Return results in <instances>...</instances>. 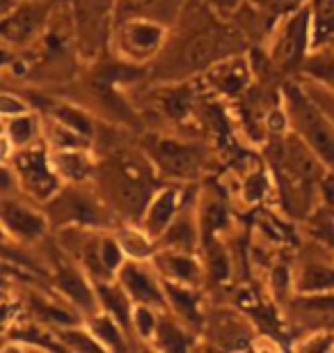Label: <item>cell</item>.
<instances>
[{
    "mask_svg": "<svg viewBox=\"0 0 334 353\" xmlns=\"http://www.w3.org/2000/svg\"><path fill=\"white\" fill-rule=\"evenodd\" d=\"M152 264L156 266V271L160 273V278L165 282H174V285H186V287L204 285L206 266L195 252L158 248L154 252Z\"/></svg>",
    "mask_w": 334,
    "mask_h": 353,
    "instance_id": "obj_19",
    "label": "cell"
},
{
    "mask_svg": "<svg viewBox=\"0 0 334 353\" xmlns=\"http://www.w3.org/2000/svg\"><path fill=\"white\" fill-rule=\"evenodd\" d=\"M44 115L58 119V122L67 124V126H71V129L81 131L83 136L94 140V122H92V117L87 115V112H85L83 108H78V105H74V103L60 101V99H48L46 105H44Z\"/></svg>",
    "mask_w": 334,
    "mask_h": 353,
    "instance_id": "obj_29",
    "label": "cell"
},
{
    "mask_svg": "<svg viewBox=\"0 0 334 353\" xmlns=\"http://www.w3.org/2000/svg\"><path fill=\"white\" fill-rule=\"evenodd\" d=\"M5 163L12 165L14 174H17L21 195L30 197L41 207L51 202L65 188V181H62V176L53 165L51 147L46 145V140L21 147Z\"/></svg>",
    "mask_w": 334,
    "mask_h": 353,
    "instance_id": "obj_8",
    "label": "cell"
},
{
    "mask_svg": "<svg viewBox=\"0 0 334 353\" xmlns=\"http://www.w3.org/2000/svg\"><path fill=\"white\" fill-rule=\"evenodd\" d=\"M90 181L85 183H65V188L44 204L51 225L69 228V225H83V228H117V214L105 202L101 190L90 188Z\"/></svg>",
    "mask_w": 334,
    "mask_h": 353,
    "instance_id": "obj_5",
    "label": "cell"
},
{
    "mask_svg": "<svg viewBox=\"0 0 334 353\" xmlns=\"http://www.w3.org/2000/svg\"><path fill=\"white\" fill-rule=\"evenodd\" d=\"M311 51L334 44V0H309Z\"/></svg>",
    "mask_w": 334,
    "mask_h": 353,
    "instance_id": "obj_28",
    "label": "cell"
},
{
    "mask_svg": "<svg viewBox=\"0 0 334 353\" xmlns=\"http://www.w3.org/2000/svg\"><path fill=\"white\" fill-rule=\"evenodd\" d=\"M302 72H304L302 79L316 83V85L325 88L334 94V46L314 48L309 53L307 62H304Z\"/></svg>",
    "mask_w": 334,
    "mask_h": 353,
    "instance_id": "obj_31",
    "label": "cell"
},
{
    "mask_svg": "<svg viewBox=\"0 0 334 353\" xmlns=\"http://www.w3.org/2000/svg\"><path fill=\"white\" fill-rule=\"evenodd\" d=\"M158 170L145 150H119L105 161H98L96 176L98 190L117 216L124 221L140 223L147 204L163 183H158Z\"/></svg>",
    "mask_w": 334,
    "mask_h": 353,
    "instance_id": "obj_2",
    "label": "cell"
},
{
    "mask_svg": "<svg viewBox=\"0 0 334 353\" xmlns=\"http://www.w3.org/2000/svg\"><path fill=\"white\" fill-rule=\"evenodd\" d=\"M158 108L163 110L165 117L186 122L195 110V92L190 90L188 83L165 88V92H160V97H158Z\"/></svg>",
    "mask_w": 334,
    "mask_h": 353,
    "instance_id": "obj_30",
    "label": "cell"
},
{
    "mask_svg": "<svg viewBox=\"0 0 334 353\" xmlns=\"http://www.w3.org/2000/svg\"><path fill=\"white\" fill-rule=\"evenodd\" d=\"M252 351H282V344L270 335H257L252 340Z\"/></svg>",
    "mask_w": 334,
    "mask_h": 353,
    "instance_id": "obj_36",
    "label": "cell"
},
{
    "mask_svg": "<svg viewBox=\"0 0 334 353\" xmlns=\"http://www.w3.org/2000/svg\"><path fill=\"white\" fill-rule=\"evenodd\" d=\"M160 310L149 307V305H135L133 310V335L138 337L140 342L152 344L156 330H158L160 323Z\"/></svg>",
    "mask_w": 334,
    "mask_h": 353,
    "instance_id": "obj_33",
    "label": "cell"
},
{
    "mask_svg": "<svg viewBox=\"0 0 334 353\" xmlns=\"http://www.w3.org/2000/svg\"><path fill=\"white\" fill-rule=\"evenodd\" d=\"M293 294L309 299L334 296V262L309 259L293 268Z\"/></svg>",
    "mask_w": 334,
    "mask_h": 353,
    "instance_id": "obj_20",
    "label": "cell"
},
{
    "mask_svg": "<svg viewBox=\"0 0 334 353\" xmlns=\"http://www.w3.org/2000/svg\"><path fill=\"white\" fill-rule=\"evenodd\" d=\"M117 280L129 292L135 305H149L160 312H167L165 280L156 271L152 259H126L119 268Z\"/></svg>",
    "mask_w": 334,
    "mask_h": 353,
    "instance_id": "obj_14",
    "label": "cell"
},
{
    "mask_svg": "<svg viewBox=\"0 0 334 353\" xmlns=\"http://www.w3.org/2000/svg\"><path fill=\"white\" fill-rule=\"evenodd\" d=\"M197 193L183 204V209L176 214V218L169 223L165 234L158 239V248H169V250H181V252H202V221L200 211H197Z\"/></svg>",
    "mask_w": 334,
    "mask_h": 353,
    "instance_id": "obj_18",
    "label": "cell"
},
{
    "mask_svg": "<svg viewBox=\"0 0 334 353\" xmlns=\"http://www.w3.org/2000/svg\"><path fill=\"white\" fill-rule=\"evenodd\" d=\"M167 294V312H172L176 319H181L193 330H200L204 326V312H202V287H186L165 282Z\"/></svg>",
    "mask_w": 334,
    "mask_h": 353,
    "instance_id": "obj_22",
    "label": "cell"
},
{
    "mask_svg": "<svg viewBox=\"0 0 334 353\" xmlns=\"http://www.w3.org/2000/svg\"><path fill=\"white\" fill-rule=\"evenodd\" d=\"M51 159L65 183L94 181L98 161L92 150H51Z\"/></svg>",
    "mask_w": 334,
    "mask_h": 353,
    "instance_id": "obj_23",
    "label": "cell"
},
{
    "mask_svg": "<svg viewBox=\"0 0 334 353\" xmlns=\"http://www.w3.org/2000/svg\"><path fill=\"white\" fill-rule=\"evenodd\" d=\"M311 53V7L309 0L275 23L268 34V62L284 74L302 72Z\"/></svg>",
    "mask_w": 334,
    "mask_h": 353,
    "instance_id": "obj_7",
    "label": "cell"
},
{
    "mask_svg": "<svg viewBox=\"0 0 334 353\" xmlns=\"http://www.w3.org/2000/svg\"><path fill=\"white\" fill-rule=\"evenodd\" d=\"M142 150L152 159L158 174L169 181L193 183L204 172L206 150L200 143H188V140H181L176 136L152 133V136L145 138Z\"/></svg>",
    "mask_w": 334,
    "mask_h": 353,
    "instance_id": "obj_9",
    "label": "cell"
},
{
    "mask_svg": "<svg viewBox=\"0 0 334 353\" xmlns=\"http://www.w3.org/2000/svg\"><path fill=\"white\" fill-rule=\"evenodd\" d=\"M115 234L122 243V248L129 259H152L154 252L158 250V241L152 239L140 223H124L115 228Z\"/></svg>",
    "mask_w": 334,
    "mask_h": 353,
    "instance_id": "obj_27",
    "label": "cell"
},
{
    "mask_svg": "<svg viewBox=\"0 0 334 353\" xmlns=\"http://www.w3.org/2000/svg\"><path fill=\"white\" fill-rule=\"evenodd\" d=\"M3 136L14 145V150L41 143L44 140V117L34 112V108L21 112V115L3 117Z\"/></svg>",
    "mask_w": 334,
    "mask_h": 353,
    "instance_id": "obj_25",
    "label": "cell"
},
{
    "mask_svg": "<svg viewBox=\"0 0 334 353\" xmlns=\"http://www.w3.org/2000/svg\"><path fill=\"white\" fill-rule=\"evenodd\" d=\"M293 349L302 353H330L334 351V333H330V330H316V333L298 340Z\"/></svg>",
    "mask_w": 334,
    "mask_h": 353,
    "instance_id": "obj_34",
    "label": "cell"
},
{
    "mask_svg": "<svg viewBox=\"0 0 334 353\" xmlns=\"http://www.w3.org/2000/svg\"><path fill=\"white\" fill-rule=\"evenodd\" d=\"M152 347L156 351H167V353H181L190 351L195 347V330L186 326L181 319H176L172 312H163L158 330H156Z\"/></svg>",
    "mask_w": 334,
    "mask_h": 353,
    "instance_id": "obj_24",
    "label": "cell"
},
{
    "mask_svg": "<svg viewBox=\"0 0 334 353\" xmlns=\"http://www.w3.org/2000/svg\"><path fill=\"white\" fill-rule=\"evenodd\" d=\"M55 335L62 342L65 351H81V353H92V351H105L103 344L96 340L94 333L87 328V323H71V326L55 328Z\"/></svg>",
    "mask_w": 334,
    "mask_h": 353,
    "instance_id": "obj_32",
    "label": "cell"
},
{
    "mask_svg": "<svg viewBox=\"0 0 334 353\" xmlns=\"http://www.w3.org/2000/svg\"><path fill=\"white\" fill-rule=\"evenodd\" d=\"M202 83L222 99H240L254 83V65L250 55L231 53L218 60L202 74Z\"/></svg>",
    "mask_w": 334,
    "mask_h": 353,
    "instance_id": "obj_16",
    "label": "cell"
},
{
    "mask_svg": "<svg viewBox=\"0 0 334 353\" xmlns=\"http://www.w3.org/2000/svg\"><path fill=\"white\" fill-rule=\"evenodd\" d=\"M60 245L65 255L74 259L94 282L115 280L119 268L129 259L115 230L105 228H60Z\"/></svg>",
    "mask_w": 334,
    "mask_h": 353,
    "instance_id": "obj_4",
    "label": "cell"
},
{
    "mask_svg": "<svg viewBox=\"0 0 334 353\" xmlns=\"http://www.w3.org/2000/svg\"><path fill=\"white\" fill-rule=\"evenodd\" d=\"M282 103L286 108L291 131L334 172V119L328 110L309 94L302 81H289L282 85Z\"/></svg>",
    "mask_w": 334,
    "mask_h": 353,
    "instance_id": "obj_3",
    "label": "cell"
},
{
    "mask_svg": "<svg viewBox=\"0 0 334 353\" xmlns=\"http://www.w3.org/2000/svg\"><path fill=\"white\" fill-rule=\"evenodd\" d=\"M268 168L275 179V193L286 207L289 216L307 218L321 200V183L328 168L321 159L295 136L273 138V150L268 154Z\"/></svg>",
    "mask_w": 334,
    "mask_h": 353,
    "instance_id": "obj_1",
    "label": "cell"
},
{
    "mask_svg": "<svg viewBox=\"0 0 334 353\" xmlns=\"http://www.w3.org/2000/svg\"><path fill=\"white\" fill-rule=\"evenodd\" d=\"M193 195H195V188L190 186V183H181V181L163 183L154 193L152 202L147 204L145 214L140 218V228L158 241V239L165 234V230L169 228V223H172L176 214L183 209V204Z\"/></svg>",
    "mask_w": 334,
    "mask_h": 353,
    "instance_id": "obj_15",
    "label": "cell"
},
{
    "mask_svg": "<svg viewBox=\"0 0 334 353\" xmlns=\"http://www.w3.org/2000/svg\"><path fill=\"white\" fill-rule=\"evenodd\" d=\"M167 39L169 30L163 21L147 14H133L112 26L110 48L124 65L142 67L165 51Z\"/></svg>",
    "mask_w": 334,
    "mask_h": 353,
    "instance_id": "obj_6",
    "label": "cell"
},
{
    "mask_svg": "<svg viewBox=\"0 0 334 353\" xmlns=\"http://www.w3.org/2000/svg\"><path fill=\"white\" fill-rule=\"evenodd\" d=\"M0 221H3L5 239H10L17 245L37 243L51 230V218H48L46 209L21 193L3 195Z\"/></svg>",
    "mask_w": 334,
    "mask_h": 353,
    "instance_id": "obj_13",
    "label": "cell"
},
{
    "mask_svg": "<svg viewBox=\"0 0 334 353\" xmlns=\"http://www.w3.org/2000/svg\"><path fill=\"white\" fill-rule=\"evenodd\" d=\"M115 0H69V17L74 26L76 51L83 58L96 55L105 41L110 44Z\"/></svg>",
    "mask_w": 334,
    "mask_h": 353,
    "instance_id": "obj_11",
    "label": "cell"
},
{
    "mask_svg": "<svg viewBox=\"0 0 334 353\" xmlns=\"http://www.w3.org/2000/svg\"><path fill=\"white\" fill-rule=\"evenodd\" d=\"M85 323L87 328L94 333V337L103 344L105 351H126L131 344V335L119 326L117 319H112L108 312L103 310H96L94 314L85 316Z\"/></svg>",
    "mask_w": 334,
    "mask_h": 353,
    "instance_id": "obj_26",
    "label": "cell"
},
{
    "mask_svg": "<svg viewBox=\"0 0 334 353\" xmlns=\"http://www.w3.org/2000/svg\"><path fill=\"white\" fill-rule=\"evenodd\" d=\"M53 289L62 301L71 303L83 316L94 314L98 310L94 280L71 257L53 268Z\"/></svg>",
    "mask_w": 334,
    "mask_h": 353,
    "instance_id": "obj_17",
    "label": "cell"
},
{
    "mask_svg": "<svg viewBox=\"0 0 334 353\" xmlns=\"http://www.w3.org/2000/svg\"><path fill=\"white\" fill-rule=\"evenodd\" d=\"M28 110H32V105L28 103L19 92H12V90L3 92V97H0V112H3V117L21 115V112H28Z\"/></svg>",
    "mask_w": 334,
    "mask_h": 353,
    "instance_id": "obj_35",
    "label": "cell"
},
{
    "mask_svg": "<svg viewBox=\"0 0 334 353\" xmlns=\"http://www.w3.org/2000/svg\"><path fill=\"white\" fill-rule=\"evenodd\" d=\"M53 19V5L46 0H17L12 10L3 12L0 34L7 48L23 51L39 44Z\"/></svg>",
    "mask_w": 334,
    "mask_h": 353,
    "instance_id": "obj_12",
    "label": "cell"
},
{
    "mask_svg": "<svg viewBox=\"0 0 334 353\" xmlns=\"http://www.w3.org/2000/svg\"><path fill=\"white\" fill-rule=\"evenodd\" d=\"M236 51H231V37L222 28L206 23L202 28H195V32L181 41L174 48L169 65L183 76L188 74H204L206 69L216 65L218 60L227 58Z\"/></svg>",
    "mask_w": 334,
    "mask_h": 353,
    "instance_id": "obj_10",
    "label": "cell"
},
{
    "mask_svg": "<svg viewBox=\"0 0 334 353\" xmlns=\"http://www.w3.org/2000/svg\"><path fill=\"white\" fill-rule=\"evenodd\" d=\"M96 287V299H98V310L108 312L112 319L119 321L126 333L131 337L133 335V310H135V301L129 296V292L122 287V282L117 278L115 280H101L94 282Z\"/></svg>",
    "mask_w": 334,
    "mask_h": 353,
    "instance_id": "obj_21",
    "label": "cell"
}]
</instances>
